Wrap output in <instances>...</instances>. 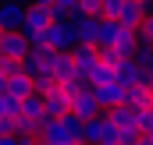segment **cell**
<instances>
[{"label":"cell","mask_w":153,"mask_h":145,"mask_svg":"<svg viewBox=\"0 0 153 145\" xmlns=\"http://www.w3.org/2000/svg\"><path fill=\"white\" fill-rule=\"evenodd\" d=\"M82 142H96V145H117V127L103 117V110L96 117L82 120Z\"/></svg>","instance_id":"1"},{"label":"cell","mask_w":153,"mask_h":145,"mask_svg":"<svg viewBox=\"0 0 153 145\" xmlns=\"http://www.w3.org/2000/svg\"><path fill=\"white\" fill-rule=\"evenodd\" d=\"M46 42L53 46V50H68L71 53V46H75V29H71V18H50V25H46Z\"/></svg>","instance_id":"2"},{"label":"cell","mask_w":153,"mask_h":145,"mask_svg":"<svg viewBox=\"0 0 153 145\" xmlns=\"http://www.w3.org/2000/svg\"><path fill=\"white\" fill-rule=\"evenodd\" d=\"M71 29H75V39H78V42H93V46H96L100 14H78V11H71Z\"/></svg>","instance_id":"3"},{"label":"cell","mask_w":153,"mask_h":145,"mask_svg":"<svg viewBox=\"0 0 153 145\" xmlns=\"http://www.w3.org/2000/svg\"><path fill=\"white\" fill-rule=\"evenodd\" d=\"M71 113H75L78 120H85V117H96L100 113V103H96V96H93V85H82L75 96H71Z\"/></svg>","instance_id":"4"},{"label":"cell","mask_w":153,"mask_h":145,"mask_svg":"<svg viewBox=\"0 0 153 145\" xmlns=\"http://www.w3.org/2000/svg\"><path fill=\"white\" fill-rule=\"evenodd\" d=\"M93 96H96L100 110H107V106H114V103H125V85L114 81V78H107V81L93 85Z\"/></svg>","instance_id":"5"},{"label":"cell","mask_w":153,"mask_h":145,"mask_svg":"<svg viewBox=\"0 0 153 145\" xmlns=\"http://www.w3.org/2000/svg\"><path fill=\"white\" fill-rule=\"evenodd\" d=\"M50 25V7H39V4H25V18H22V32H39Z\"/></svg>","instance_id":"6"},{"label":"cell","mask_w":153,"mask_h":145,"mask_svg":"<svg viewBox=\"0 0 153 145\" xmlns=\"http://www.w3.org/2000/svg\"><path fill=\"white\" fill-rule=\"evenodd\" d=\"M22 18H25V4L22 0H0V25H4V32L7 29H22Z\"/></svg>","instance_id":"7"},{"label":"cell","mask_w":153,"mask_h":145,"mask_svg":"<svg viewBox=\"0 0 153 145\" xmlns=\"http://www.w3.org/2000/svg\"><path fill=\"white\" fill-rule=\"evenodd\" d=\"M150 11V4H143V0H121V11H117V21L121 25H128V29H135L139 21H143V14Z\"/></svg>","instance_id":"8"},{"label":"cell","mask_w":153,"mask_h":145,"mask_svg":"<svg viewBox=\"0 0 153 145\" xmlns=\"http://www.w3.org/2000/svg\"><path fill=\"white\" fill-rule=\"evenodd\" d=\"M132 60H135V67L146 74V78H153V42H146V39L135 36V50H132Z\"/></svg>","instance_id":"9"},{"label":"cell","mask_w":153,"mask_h":145,"mask_svg":"<svg viewBox=\"0 0 153 145\" xmlns=\"http://www.w3.org/2000/svg\"><path fill=\"white\" fill-rule=\"evenodd\" d=\"M4 92H7V96H14V99H25V96H29V92H36V89H32V78H29V74L18 71V74H11V78L4 81Z\"/></svg>","instance_id":"10"},{"label":"cell","mask_w":153,"mask_h":145,"mask_svg":"<svg viewBox=\"0 0 153 145\" xmlns=\"http://www.w3.org/2000/svg\"><path fill=\"white\" fill-rule=\"evenodd\" d=\"M132 120H135V127H139V135H146L153 131V106H132Z\"/></svg>","instance_id":"11"},{"label":"cell","mask_w":153,"mask_h":145,"mask_svg":"<svg viewBox=\"0 0 153 145\" xmlns=\"http://www.w3.org/2000/svg\"><path fill=\"white\" fill-rule=\"evenodd\" d=\"M125 103L128 106H146L150 103V85H128L125 89Z\"/></svg>","instance_id":"12"},{"label":"cell","mask_w":153,"mask_h":145,"mask_svg":"<svg viewBox=\"0 0 153 145\" xmlns=\"http://www.w3.org/2000/svg\"><path fill=\"white\" fill-rule=\"evenodd\" d=\"M22 113H25V117H43V96H39V92H29V96L22 99Z\"/></svg>","instance_id":"13"},{"label":"cell","mask_w":153,"mask_h":145,"mask_svg":"<svg viewBox=\"0 0 153 145\" xmlns=\"http://www.w3.org/2000/svg\"><path fill=\"white\" fill-rule=\"evenodd\" d=\"M135 36L146 39V42H153V11H146V14H143V21L135 25Z\"/></svg>","instance_id":"14"},{"label":"cell","mask_w":153,"mask_h":145,"mask_svg":"<svg viewBox=\"0 0 153 145\" xmlns=\"http://www.w3.org/2000/svg\"><path fill=\"white\" fill-rule=\"evenodd\" d=\"M96 57H100L103 64H111V67H114V64L121 60V57H125V53H121L117 46H96Z\"/></svg>","instance_id":"15"},{"label":"cell","mask_w":153,"mask_h":145,"mask_svg":"<svg viewBox=\"0 0 153 145\" xmlns=\"http://www.w3.org/2000/svg\"><path fill=\"white\" fill-rule=\"evenodd\" d=\"M103 0H75V11L78 14H100Z\"/></svg>","instance_id":"16"},{"label":"cell","mask_w":153,"mask_h":145,"mask_svg":"<svg viewBox=\"0 0 153 145\" xmlns=\"http://www.w3.org/2000/svg\"><path fill=\"white\" fill-rule=\"evenodd\" d=\"M117 11H121V0H103L100 18H117Z\"/></svg>","instance_id":"17"},{"label":"cell","mask_w":153,"mask_h":145,"mask_svg":"<svg viewBox=\"0 0 153 145\" xmlns=\"http://www.w3.org/2000/svg\"><path fill=\"white\" fill-rule=\"evenodd\" d=\"M4 81H7V74H4V71H0V89H4Z\"/></svg>","instance_id":"18"},{"label":"cell","mask_w":153,"mask_h":145,"mask_svg":"<svg viewBox=\"0 0 153 145\" xmlns=\"http://www.w3.org/2000/svg\"><path fill=\"white\" fill-rule=\"evenodd\" d=\"M150 106H153V81H150Z\"/></svg>","instance_id":"19"},{"label":"cell","mask_w":153,"mask_h":145,"mask_svg":"<svg viewBox=\"0 0 153 145\" xmlns=\"http://www.w3.org/2000/svg\"><path fill=\"white\" fill-rule=\"evenodd\" d=\"M146 4H150V11H153V0H146Z\"/></svg>","instance_id":"20"},{"label":"cell","mask_w":153,"mask_h":145,"mask_svg":"<svg viewBox=\"0 0 153 145\" xmlns=\"http://www.w3.org/2000/svg\"><path fill=\"white\" fill-rule=\"evenodd\" d=\"M0 36H4V25H0Z\"/></svg>","instance_id":"21"},{"label":"cell","mask_w":153,"mask_h":145,"mask_svg":"<svg viewBox=\"0 0 153 145\" xmlns=\"http://www.w3.org/2000/svg\"><path fill=\"white\" fill-rule=\"evenodd\" d=\"M143 4H146V0H143Z\"/></svg>","instance_id":"22"}]
</instances>
